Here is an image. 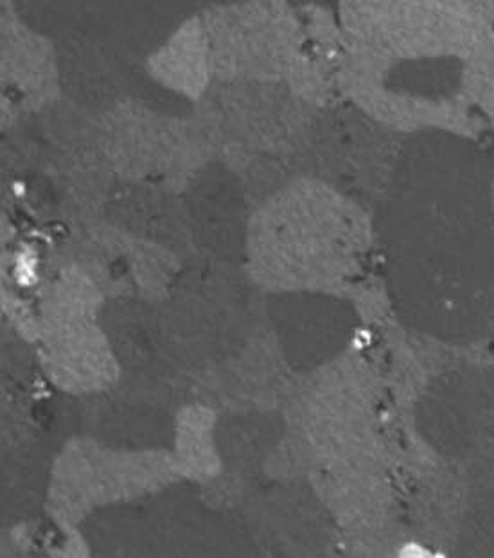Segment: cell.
Returning <instances> with one entry per match:
<instances>
[{"label":"cell","instance_id":"7a4b0ae2","mask_svg":"<svg viewBox=\"0 0 494 558\" xmlns=\"http://www.w3.org/2000/svg\"><path fill=\"white\" fill-rule=\"evenodd\" d=\"M196 2H204V4L219 5V8H227V5L240 4L245 0H196Z\"/></svg>","mask_w":494,"mask_h":558},{"label":"cell","instance_id":"6da1fadb","mask_svg":"<svg viewBox=\"0 0 494 558\" xmlns=\"http://www.w3.org/2000/svg\"><path fill=\"white\" fill-rule=\"evenodd\" d=\"M60 38L58 71L63 90L83 107L108 110L121 102L130 76L126 60L118 54L123 47L87 33H69Z\"/></svg>","mask_w":494,"mask_h":558}]
</instances>
